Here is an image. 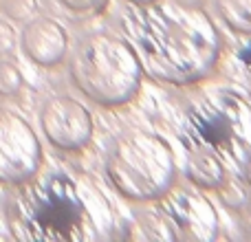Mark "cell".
Returning a JSON list of instances; mask_svg holds the SVG:
<instances>
[{
	"label": "cell",
	"mask_w": 251,
	"mask_h": 242,
	"mask_svg": "<svg viewBox=\"0 0 251 242\" xmlns=\"http://www.w3.org/2000/svg\"><path fill=\"white\" fill-rule=\"evenodd\" d=\"M231 77L238 84H243V88L249 93L251 99V35L245 38V42L236 48L234 57H231Z\"/></svg>",
	"instance_id": "obj_13"
},
{
	"label": "cell",
	"mask_w": 251,
	"mask_h": 242,
	"mask_svg": "<svg viewBox=\"0 0 251 242\" xmlns=\"http://www.w3.org/2000/svg\"><path fill=\"white\" fill-rule=\"evenodd\" d=\"M178 139L185 152L209 154L238 174L251 154V99L234 86L205 91L183 113Z\"/></svg>",
	"instance_id": "obj_3"
},
{
	"label": "cell",
	"mask_w": 251,
	"mask_h": 242,
	"mask_svg": "<svg viewBox=\"0 0 251 242\" xmlns=\"http://www.w3.org/2000/svg\"><path fill=\"white\" fill-rule=\"evenodd\" d=\"M106 176L124 198L154 203L176 183V156L156 132L128 130L106 156Z\"/></svg>",
	"instance_id": "obj_5"
},
{
	"label": "cell",
	"mask_w": 251,
	"mask_h": 242,
	"mask_svg": "<svg viewBox=\"0 0 251 242\" xmlns=\"http://www.w3.org/2000/svg\"><path fill=\"white\" fill-rule=\"evenodd\" d=\"M124 2H128V4H141V2H150V0H124Z\"/></svg>",
	"instance_id": "obj_19"
},
{
	"label": "cell",
	"mask_w": 251,
	"mask_h": 242,
	"mask_svg": "<svg viewBox=\"0 0 251 242\" xmlns=\"http://www.w3.org/2000/svg\"><path fill=\"white\" fill-rule=\"evenodd\" d=\"M119 26L137 51L143 73L159 84H199L223 60V35L199 4L181 0L128 4L119 16Z\"/></svg>",
	"instance_id": "obj_1"
},
{
	"label": "cell",
	"mask_w": 251,
	"mask_h": 242,
	"mask_svg": "<svg viewBox=\"0 0 251 242\" xmlns=\"http://www.w3.org/2000/svg\"><path fill=\"white\" fill-rule=\"evenodd\" d=\"M238 176L247 183V187H251V154L247 156V161L243 163V168L238 169Z\"/></svg>",
	"instance_id": "obj_18"
},
{
	"label": "cell",
	"mask_w": 251,
	"mask_h": 242,
	"mask_svg": "<svg viewBox=\"0 0 251 242\" xmlns=\"http://www.w3.org/2000/svg\"><path fill=\"white\" fill-rule=\"evenodd\" d=\"M13 44H16V33H13V26L9 24V22L0 20V53L13 51Z\"/></svg>",
	"instance_id": "obj_17"
},
{
	"label": "cell",
	"mask_w": 251,
	"mask_h": 242,
	"mask_svg": "<svg viewBox=\"0 0 251 242\" xmlns=\"http://www.w3.org/2000/svg\"><path fill=\"white\" fill-rule=\"evenodd\" d=\"M40 128L47 141L60 152L84 150L95 132L91 110L71 95H53L42 101Z\"/></svg>",
	"instance_id": "obj_8"
},
{
	"label": "cell",
	"mask_w": 251,
	"mask_h": 242,
	"mask_svg": "<svg viewBox=\"0 0 251 242\" xmlns=\"http://www.w3.org/2000/svg\"><path fill=\"white\" fill-rule=\"evenodd\" d=\"M156 212L168 225L172 240L209 242L218 238L221 220L214 203L196 185L174 183L161 198L154 200Z\"/></svg>",
	"instance_id": "obj_6"
},
{
	"label": "cell",
	"mask_w": 251,
	"mask_h": 242,
	"mask_svg": "<svg viewBox=\"0 0 251 242\" xmlns=\"http://www.w3.org/2000/svg\"><path fill=\"white\" fill-rule=\"evenodd\" d=\"M221 22L238 38L251 35V0H212Z\"/></svg>",
	"instance_id": "obj_11"
},
{
	"label": "cell",
	"mask_w": 251,
	"mask_h": 242,
	"mask_svg": "<svg viewBox=\"0 0 251 242\" xmlns=\"http://www.w3.org/2000/svg\"><path fill=\"white\" fill-rule=\"evenodd\" d=\"M69 75L86 99L104 108H119L141 91L143 69L124 35L97 31L75 44L69 57Z\"/></svg>",
	"instance_id": "obj_4"
},
{
	"label": "cell",
	"mask_w": 251,
	"mask_h": 242,
	"mask_svg": "<svg viewBox=\"0 0 251 242\" xmlns=\"http://www.w3.org/2000/svg\"><path fill=\"white\" fill-rule=\"evenodd\" d=\"M20 48L26 60L42 69H55L69 55V33L57 20L35 16L20 31Z\"/></svg>",
	"instance_id": "obj_9"
},
{
	"label": "cell",
	"mask_w": 251,
	"mask_h": 242,
	"mask_svg": "<svg viewBox=\"0 0 251 242\" xmlns=\"http://www.w3.org/2000/svg\"><path fill=\"white\" fill-rule=\"evenodd\" d=\"M0 9L11 20L26 22L38 16V0H2Z\"/></svg>",
	"instance_id": "obj_15"
},
{
	"label": "cell",
	"mask_w": 251,
	"mask_h": 242,
	"mask_svg": "<svg viewBox=\"0 0 251 242\" xmlns=\"http://www.w3.org/2000/svg\"><path fill=\"white\" fill-rule=\"evenodd\" d=\"M57 2L75 16H95L104 11L108 0H57Z\"/></svg>",
	"instance_id": "obj_16"
},
{
	"label": "cell",
	"mask_w": 251,
	"mask_h": 242,
	"mask_svg": "<svg viewBox=\"0 0 251 242\" xmlns=\"http://www.w3.org/2000/svg\"><path fill=\"white\" fill-rule=\"evenodd\" d=\"M18 187L7 209L16 238L82 242L115 236V212L91 176L55 168Z\"/></svg>",
	"instance_id": "obj_2"
},
{
	"label": "cell",
	"mask_w": 251,
	"mask_h": 242,
	"mask_svg": "<svg viewBox=\"0 0 251 242\" xmlns=\"http://www.w3.org/2000/svg\"><path fill=\"white\" fill-rule=\"evenodd\" d=\"M185 176L201 190H216L227 176V168L218 159L203 152H185Z\"/></svg>",
	"instance_id": "obj_10"
},
{
	"label": "cell",
	"mask_w": 251,
	"mask_h": 242,
	"mask_svg": "<svg viewBox=\"0 0 251 242\" xmlns=\"http://www.w3.org/2000/svg\"><path fill=\"white\" fill-rule=\"evenodd\" d=\"M22 86H25V77H22L20 69L11 60L0 57V95L13 97L22 91Z\"/></svg>",
	"instance_id": "obj_14"
},
{
	"label": "cell",
	"mask_w": 251,
	"mask_h": 242,
	"mask_svg": "<svg viewBox=\"0 0 251 242\" xmlns=\"http://www.w3.org/2000/svg\"><path fill=\"white\" fill-rule=\"evenodd\" d=\"M42 143L22 115L0 108V185L18 187L42 169Z\"/></svg>",
	"instance_id": "obj_7"
},
{
	"label": "cell",
	"mask_w": 251,
	"mask_h": 242,
	"mask_svg": "<svg viewBox=\"0 0 251 242\" xmlns=\"http://www.w3.org/2000/svg\"><path fill=\"white\" fill-rule=\"evenodd\" d=\"M218 198L227 209H240L247 205L249 194H247V183L238 176V174H229L221 185L216 187Z\"/></svg>",
	"instance_id": "obj_12"
}]
</instances>
